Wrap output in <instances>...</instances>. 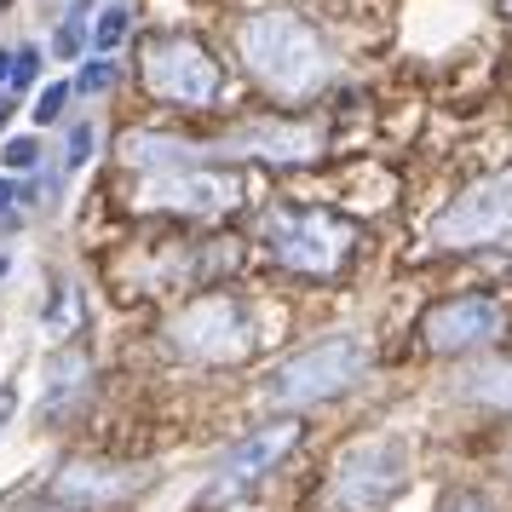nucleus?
I'll use <instances>...</instances> for the list:
<instances>
[{
	"instance_id": "f257e3e1",
	"label": "nucleus",
	"mask_w": 512,
	"mask_h": 512,
	"mask_svg": "<svg viewBox=\"0 0 512 512\" xmlns=\"http://www.w3.org/2000/svg\"><path fill=\"white\" fill-rule=\"evenodd\" d=\"M236 47H242V64L271 87V93H311L317 75H323V41L317 29L305 24L300 12H254L248 24L236 29Z\"/></svg>"
},
{
	"instance_id": "f03ea898",
	"label": "nucleus",
	"mask_w": 512,
	"mask_h": 512,
	"mask_svg": "<svg viewBox=\"0 0 512 512\" xmlns=\"http://www.w3.org/2000/svg\"><path fill=\"white\" fill-rule=\"evenodd\" d=\"M363 363H369V346L357 334H328L317 346L294 351L277 374H271V403L277 409H311V403H328L346 386L363 380Z\"/></svg>"
},
{
	"instance_id": "7ed1b4c3",
	"label": "nucleus",
	"mask_w": 512,
	"mask_h": 512,
	"mask_svg": "<svg viewBox=\"0 0 512 512\" xmlns=\"http://www.w3.org/2000/svg\"><path fill=\"white\" fill-rule=\"evenodd\" d=\"M265 248L300 277H340V265L357 248V231L323 208H277L265 219Z\"/></svg>"
},
{
	"instance_id": "20e7f679",
	"label": "nucleus",
	"mask_w": 512,
	"mask_h": 512,
	"mask_svg": "<svg viewBox=\"0 0 512 512\" xmlns=\"http://www.w3.org/2000/svg\"><path fill=\"white\" fill-rule=\"evenodd\" d=\"M144 87L162 98V104H179V110H208L225 75H219V58H213L202 41L190 35H162L144 47Z\"/></svg>"
},
{
	"instance_id": "39448f33",
	"label": "nucleus",
	"mask_w": 512,
	"mask_h": 512,
	"mask_svg": "<svg viewBox=\"0 0 512 512\" xmlns=\"http://www.w3.org/2000/svg\"><path fill=\"white\" fill-rule=\"evenodd\" d=\"M403 484H409V449L397 438H369V443H351L334 461L328 495H334L340 512H380L386 501H397Z\"/></svg>"
},
{
	"instance_id": "423d86ee",
	"label": "nucleus",
	"mask_w": 512,
	"mask_h": 512,
	"mask_svg": "<svg viewBox=\"0 0 512 512\" xmlns=\"http://www.w3.org/2000/svg\"><path fill=\"white\" fill-rule=\"evenodd\" d=\"M167 334H173V351L190 363H236L254 351V317L231 294H208V300L185 305Z\"/></svg>"
},
{
	"instance_id": "0eeeda50",
	"label": "nucleus",
	"mask_w": 512,
	"mask_h": 512,
	"mask_svg": "<svg viewBox=\"0 0 512 512\" xmlns=\"http://www.w3.org/2000/svg\"><path fill=\"white\" fill-rule=\"evenodd\" d=\"M507 231H512V167H501V173L478 179L472 190H461L432 219V242H443V248H478V242H495Z\"/></svg>"
},
{
	"instance_id": "6e6552de",
	"label": "nucleus",
	"mask_w": 512,
	"mask_h": 512,
	"mask_svg": "<svg viewBox=\"0 0 512 512\" xmlns=\"http://www.w3.org/2000/svg\"><path fill=\"white\" fill-rule=\"evenodd\" d=\"M501 334V305L489 294H455V300H438L426 317H420V346L432 357H461V351H478Z\"/></svg>"
},
{
	"instance_id": "1a4fd4ad",
	"label": "nucleus",
	"mask_w": 512,
	"mask_h": 512,
	"mask_svg": "<svg viewBox=\"0 0 512 512\" xmlns=\"http://www.w3.org/2000/svg\"><path fill=\"white\" fill-rule=\"evenodd\" d=\"M300 432H305L300 420H277V426L248 432V438L219 461V472H213V484H208V501H236V495H248V489H254L259 478H265V472L300 443Z\"/></svg>"
},
{
	"instance_id": "9d476101",
	"label": "nucleus",
	"mask_w": 512,
	"mask_h": 512,
	"mask_svg": "<svg viewBox=\"0 0 512 512\" xmlns=\"http://www.w3.org/2000/svg\"><path fill=\"white\" fill-rule=\"evenodd\" d=\"M144 196L156 208H179V213H225L242 202V179L236 173H208V167H185V173H156Z\"/></svg>"
},
{
	"instance_id": "9b49d317",
	"label": "nucleus",
	"mask_w": 512,
	"mask_h": 512,
	"mask_svg": "<svg viewBox=\"0 0 512 512\" xmlns=\"http://www.w3.org/2000/svg\"><path fill=\"white\" fill-rule=\"evenodd\" d=\"M236 156H265V162H311L317 156V133L305 127H271V121H254L231 139Z\"/></svg>"
},
{
	"instance_id": "f8f14e48",
	"label": "nucleus",
	"mask_w": 512,
	"mask_h": 512,
	"mask_svg": "<svg viewBox=\"0 0 512 512\" xmlns=\"http://www.w3.org/2000/svg\"><path fill=\"white\" fill-rule=\"evenodd\" d=\"M139 478L133 472H110V466H64L58 472V495L64 501H110V495H121V489H133Z\"/></svg>"
},
{
	"instance_id": "ddd939ff",
	"label": "nucleus",
	"mask_w": 512,
	"mask_h": 512,
	"mask_svg": "<svg viewBox=\"0 0 512 512\" xmlns=\"http://www.w3.org/2000/svg\"><path fill=\"white\" fill-rule=\"evenodd\" d=\"M121 156H127L133 167H156V173H173V167H196V144H185V139H150V133H133Z\"/></svg>"
},
{
	"instance_id": "4468645a",
	"label": "nucleus",
	"mask_w": 512,
	"mask_h": 512,
	"mask_svg": "<svg viewBox=\"0 0 512 512\" xmlns=\"http://www.w3.org/2000/svg\"><path fill=\"white\" fill-rule=\"evenodd\" d=\"M127 29H133V12H127V6H104V12H98V24H93V47L98 52H116L121 41H127Z\"/></svg>"
},
{
	"instance_id": "2eb2a0df",
	"label": "nucleus",
	"mask_w": 512,
	"mask_h": 512,
	"mask_svg": "<svg viewBox=\"0 0 512 512\" xmlns=\"http://www.w3.org/2000/svg\"><path fill=\"white\" fill-rule=\"evenodd\" d=\"M81 374H87V363H81V357H64V363L52 369V392H47V409H58V403H64V397H70L75 386H81Z\"/></svg>"
},
{
	"instance_id": "dca6fc26",
	"label": "nucleus",
	"mask_w": 512,
	"mask_h": 512,
	"mask_svg": "<svg viewBox=\"0 0 512 512\" xmlns=\"http://www.w3.org/2000/svg\"><path fill=\"white\" fill-rule=\"evenodd\" d=\"M75 87H81V93H110V87H116V58H93L87 70L75 75Z\"/></svg>"
},
{
	"instance_id": "f3484780",
	"label": "nucleus",
	"mask_w": 512,
	"mask_h": 512,
	"mask_svg": "<svg viewBox=\"0 0 512 512\" xmlns=\"http://www.w3.org/2000/svg\"><path fill=\"white\" fill-rule=\"evenodd\" d=\"M35 70H41V52L18 47L12 52V81H6V87H12V93H29V87H35Z\"/></svg>"
},
{
	"instance_id": "a211bd4d",
	"label": "nucleus",
	"mask_w": 512,
	"mask_h": 512,
	"mask_svg": "<svg viewBox=\"0 0 512 512\" xmlns=\"http://www.w3.org/2000/svg\"><path fill=\"white\" fill-rule=\"evenodd\" d=\"M70 93H75L70 81H52L47 93L35 98V121H41V127H47V121H58V116H64V104H70Z\"/></svg>"
},
{
	"instance_id": "6ab92c4d",
	"label": "nucleus",
	"mask_w": 512,
	"mask_h": 512,
	"mask_svg": "<svg viewBox=\"0 0 512 512\" xmlns=\"http://www.w3.org/2000/svg\"><path fill=\"white\" fill-rule=\"evenodd\" d=\"M0 156H6V167H12V173H29V167L41 162V144H35V139H6V150H0Z\"/></svg>"
},
{
	"instance_id": "aec40b11",
	"label": "nucleus",
	"mask_w": 512,
	"mask_h": 512,
	"mask_svg": "<svg viewBox=\"0 0 512 512\" xmlns=\"http://www.w3.org/2000/svg\"><path fill=\"white\" fill-rule=\"evenodd\" d=\"M438 512H501L489 495H478V489H455V495H443Z\"/></svg>"
},
{
	"instance_id": "412c9836",
	"label": "nucleus",
	"mask_w": 512,
	"mask_h": 512,
	"mask_svg": "<svg viewBox=\"0 0 512 512\" xmlns=\"http://www.w3.org/2000/svg\"><path fill=\"white\" fill-rule=\"evenodd\" d=\"M93 121H75L70 127V167H87V156H93Z\"/></svg>"
},
{
	"instance_id": "4be33fe9",
	"label": "nucleus",
	"mask_w": 512,
	"mask_h": 512,
	"mask_svg": "<svg viewBox=\"0 0 512 512\" xmlns=\"http://www.w3.org/2000/svg\"><path fill=\"white\" fill-rule=\"evenodd\" d=\"M52 52H58V58H75V52H81V18H70V24L52 35Z\"/></svg>"
},
{
	"instance_id": "5701e85b",
	"label": "nucleus",
	"mask_w": 512,
	"mask_h": 512,
	"mask_svg": "<svg viewBox=\"0 0 512 512\" xmlns=\"http://www.w3.org/2000/svg\"><path fill=\"white\" fill-rule=\"evenodd\" d=\"M75 323V294L70 288H58V300H52V317H47V328L58 334V328H70Z\"/></svg>"
},
{
	"instance_id": "b1692460",
	"label": "nucleus",
	"mask_w": 512,
	"mask_h": 512,
	"mask_svg": "<svg viewBox=\"0 0 512 512\" xmlns=\"http://www.w3.org/2000/svg\"><path fill=\"white\" fill-rule=\"evenodd\" d=\"M18 196H24V190H18V185H6V179H0V219L12 213V202H18Z\"/></svg>"
},
{
	"instance_id": "393cba45",
	"label": "nucleus",
	"mask_w": 512,
	"mask_h": 512,
	"mask_svg": "<svg viewBox=\"0 0 512 512\" xmlns=\"http://www.w3.org/2000/svg\"><path fill=\"white\" fill-rule=\"evenodd\" d=\"M12 409H18V392H12V386H6V392H0V420L12 415Z\"/></svg>"
},
{
	"instance_id": "a878e982",
	"label": "nucleus",
	"mask_w": 512,
	"mask_h": 512,
	"mask_svg": "<svg viewBox=\"0 0 512 512\" xmlns=\"http://www.w3.org/2000/svg\"><path fill=\"white\" fill-rule=\"evenodd\" d=\"M12 81V52H0V87Z\"/></svg>"
},
{
	"instance_id": "bb28decb",
	"label": "nucleus",
	"mask_w": 512,
	"mask_h": 512,
	"mask_svg": "<svg viewBox=\"0 0 512 512\" xmlns=\"http://www.w3.org/2000/svg\"><path fill=\"white\" fill-rule=\"evenodd\" d=\"M501 12H507V18H512V0H501Z\"/></svg>"
}]
</instances>
